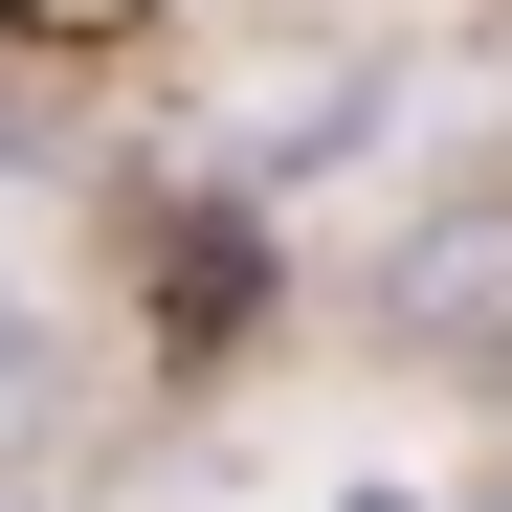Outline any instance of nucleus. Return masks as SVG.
Listing matches in <instances>:
<instances>
[{
  "label": "nucleus",
  "mask_w": 512,
  "mask_h": 512,
  "mask_svg": "<svg viewBox=\"0 0 512 512\" xmlns=\"http://www.w3.org/2000/svg\"><path fill=\"white\" fill-rule=\"evenodd\" d=\"M0 23H45V45H112V23H134V0H0Z\"/></svg>",
  "instance_id": "obj_3"
},
{
  "label": "nucleus",
  "mask_w": 512,
  "mask_h": 512,
  "mask_svg": "<svg viewBox=\"0 0 512 512\" xmlns=\"http://www.w3.org/2000/svg\"><path fill=\"white\" fill-rule=\"evenodd\" d=\"M23 446H45V312L0 290V468H23Z\"/></svg>",
  "instance_id": "obj_2"
},
{
  "label": "nucleus",
  "mask_w": 512,
  "mask_h": 512,
  "mask_svg": "<svg viewBox=\"0 0 512 512\" xmlns=\"http://www.w3.org/2000/svg\"><path fill=\"white\" fill-rule=\"evenodd\" d=\"M379 312H401V357H512V201H468V223H423Z\"/></svg>",
  "instance_id": "obj_1"
}]
</instances>
